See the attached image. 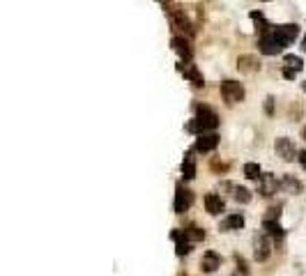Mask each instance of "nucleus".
Wrapping results in <instances>:
<instances>
[{
	"label": "nucleus",
	"instance_id": "c756f323",
	"mask_svg": "<svg viewBox=\"0 0 306 276\" xmlns=\"http://www.w3.org/2000/svg\"><path fill=\"white\" fill-rule=\"evenodd\" d=\"M212 168H214V170H226L228 166H226V163H219V161H214V163H212Z\"/></svg>",
	"mask_w": 306,
	"mask_h": 276
},
{
	"label": "nucleus",
	"instance_id": "c85d7f7f",
	"mask_svg": "<svg viewBox=\"0 0 306 276\" xmlns=\"http://www.w3.org/2000/svg\"><path fill=\"white\" fill-rule=\"evenodd\" d=\"M297 157H300V163H302V168H306V150H302V152H300V155H297Z\"/></svg>",
	"mask_w": 306,
	"mask_h": 276
},
{
	"label": "nucleus",
	"instance_id": "393cba45",
	"mask_svg": "<svg viewBox=\"0 0 306 276\" xmlns=\"http://www.w3.org/2000/svg\"><path fill=\"white\" fill-rule=\"evenodd\" d=\"M286 65H288V67H293V69H297V72H302V69H304V60H302L300 55H293V53L286 55Z\"/></svg>",
	"mask_w": 306,
	"mask_h": 276
},
{
	"label": "nucleus",
	"instance_id": "72a5a7b5",
	"mask_svg": "<svg viewBox=\"0 0 306 276\" xmlns=\"http://www.w3.org/2000/svg\"><path fill=\"white\" fill-rule=\"evenodd\" d=\"M302 90H304V92H306V81H304V83H302Z\"/></svg>",
	"mask_w": 306,
	"mask_h": 276
},
{
	"label": "nucleus",
	"instance_id": "f3484780",
	"mask_svg": "<svg viewBox=\"0 0 306 276\" xmlns=\"http://www.w3.org/2000/svg\"><path fill=\"white\" fill-rule=\"evenodd\" d=\"M244 228V216L242 214H230L226 216V221L221 223V230H240Z\"/></svg>",
	"mask_w": 306,
	"mask_h": 276
},
{
	"label": "nucleus",
	"instance_id": "a878e982",
	"mask_svg": "<svg viewBox=\"0 0 306 276\" xmlns=\"http://www.w3.org/2000/svg\"><path fill=\"white\" fill-rule=\"evenodd\" d=\"M279 214H281V209H279V207H269L262 221H279Z\"/></svg>",
	"mask_w": 306,
	"mask_h": 276
},
{
	"label": "nucleus",
	"instance_id": "2f4dec72",
	"mask_svg": "<svg viewBox=\"0 0 306 276\" xmlns=\"http://www.w3.org/2000/svg\"><path fill=\"white\" fill-rule=\"evenodd\" d=\"M302 138H304V141H306V127L302 129Z\"/></svg>",
	"mask_w": 306,
	"mask_h": 276
},
{
	"label": "nucleus",
	"instance_id": "20e7f679",
	"mask_svg": "<svg viewBox=\"0 0 306 276\" xmlns=\"http://www.w3.org/2000/svg\"><path fill=\"white\" fill-rule=\"evenodd\" d=\"M191 202H193V194L184 184H177V187H175V212H177V214H184L186 209L191 207Z\"/></svg>",
	"mask_w": 306,
	"mask_h": 276
},
{
	"label": "nucleus",
	"instance_id": "39448f33",
	"mask_svg": "<svg viewBox=\"0 0 306 276\" xmlns=\"http://www.w3.org/2000/svg\"><path fill=\"white\" fill-rule=\"evenodd\" d=\"M272 253V242H269V235H258L256 242H253V256L258 263H265Z\"/></svg>",
	"mask_w": 306,
	"mask_h": 276
},
{
	"label": "nucleus",
	"instance_id": "f8f14e48",
	"mask_svg": "<svg viewBox=\"0 0 306 276\" xmlns=\"http://www.w3.org/2000/svg\"><path fill=\"white\" fill-rule=\"evenodd\" d=\"M221 267V258L217 251H207V253H203V260H200V270L207 272V274H212V272H217Z\"/></svg>",
	"mask_w": 306,
	"mask_h": 276
},
{
	"label": "nucleus",
	"instance_id": "9b49d317",
	"mask_svg": "<svg viewBox=\"0 0 306 276\" xmlns=\"http://www.w3.org/2000/svg\"><path fill=\"white\" fill-rule=\"evenodd\" d=\"M276 155H279L283 161H295L297 150H295L293 141H290V138H279V141H276Z\"/></svg>",
	"mask_w": 306,
	"mask_h": 276
},
{
	"label": "nucleus",
	"instance_id": "dca6fc26",
	"mask_svg": "<svg viewBox=\"0 0 306 276\" xmlns=\"http://www.w3.org/2000/svg\"><path fill=\"white\" fill-rule=\"evenodd\" d=\"M173 239H175V253L177 256H186L189 251H191V242L189 239H184V235H182V230H175L173 233Z\"/></svg>",
	"mask_w": 306,
	"mask_h": 276
},
{
	"label": "nucleus",
	"instance_id": "4468645a",
	"mask_svg": "<svg viewBox=\"0 0 306 276\" xmlns=\"http://www.w3.org/2000/svg\"><path fill=\"white\" fill-rule=\"evenodd\" d=\"M171 46H173V51H177L180 53L182 60H191V44H189V39H184V37H173V41H171Z\"/></svg>",
	"mask_w": 306,
	"mask_h": 276
},
{
	"label": "nucleus",
	"instance_id": "423d86ee",
	"mask_svg": "<svg viewBox=\"0 0 306 276\" xmlns=\"http://www.w3.org/2000/svg\"><path fill=\"white\" fill-rule=\"evenodd\" d=\"M168 19H171L173 30H182V33H186V35H193L191 23H189V19L184 16L182 9H171V12H168Z\"/></svg>",
	"mask_w": 306,
	"mask_h": 276
},
{
	"label": "nucleus",
	"instance_id": "4be33fe9",
	"mask_svg": "<svg viewBox=\"0 0 306 276\" xmlns=\"http://www.w3.org/2000/svg\"><path fill=\"white\" fill-rule=\"evenodd\" d=\"M251 19H253V23H256V30H260V33L265 35V33H269V23L265 21V14L262 12H251Z\"/></svg>",
	"mask_w": 306,
	"mask_h": 276
},
{
	"label": "nucleus",
	"instance_id": "b1692460",
	"mask_svg": "<svg viewBox=\"0 0 306 276\" xmlns=\"http://www.w3.org/2000/svg\"><path fill=\"white\" fill-rule=\"evenodd\" d=\"M244 175L249 177V180H260V166L258 163H253V161H249V163H244Z\"/></svg>",
	"mask_w": 306,
	"mask_h": 276
},
{
	"label": "nucleus",
	"instance_id": "412c9836",
	"mask_svg": "<svg viewBox=\"0 0 306 276\" xmlns=\"http://www.w3.org/2000/svg\"><path fill=\"white\" fill-rule=\"evenodd\" d=\"M279 184H281V189H286V191H290V194H300V191H302V184L297 182L293 175H286Z\"/></svg>",
	"mask_w": 306,
	"mask_h": 276
},
{
	"label": "nucleus",
	"instance_id": "5701e85b",
	"mask_svg": "<svg viewBox=\"0 0 306 276\" xmlns=\"http://www.w3.org/2000/svg\"><path fill=\"white\" fill-rule=\"evenodd\" d=\"M233 198H235V202L246 205V202H251V191L244 187H233Z\"/></svg>",
	"mask_w": 306,
	"mask_h": 276
},
{
	"label": "nucleus",
	"instance_id": "6e6552de",
	"mask_svg": "<svg viewBox=\"0 0 306 276\" xmlns=\"http://www.w3.org/2000/svg\"><path fill=\"white\" fill-rule=\"evenodd\" d=\"M281 184L276 182V177L272 175V173H265V175H260L258 180V194L265 196V198H269V196L276 194V189H279Z\"/></svg>",
	"mask_w": 306,
	"mask_h": 276
},
{
	"label": "nucleus",
	"instance_id": "0eeeda50",
	"mask_svg": "<svg viewBox=\"0 0 306 276\" xmlns=\"http://www.w3.org/2000/svg\"><path fill=\"white\" fill-rule=\"evenodd\" d=\"M217 145H219V136L214 134V131H207V134H200L198 138H196V152H212V150H217Z\"/></svg>",
	"mask_w": 306,
	"mask_h": 276
},
{
	"label": "nucleus",
	"instance_id": "aec40b11",
	"mask_svg": "<svg viewBox=\"0 0 306 276\" xmlns=\"http://www.w3.org/2000/svg\"><path fill=\"white\" fill-rule=\"evenodd\" d=\"M182 235H184V239H189V242H203V239H205V230L196 228V226H189V228L182 230Z\"/></svg>",
	"mask_w": 306,
	"mask_h": 276
},
{
	"label": "nucleus",
	"instance_id": "bb28decb",
	"mask_svg": "<svg viewBox=\"0 0 306 276\" xmlns=\"http://www.w3.org/2000/svg\"><path fill=\"white\" fill-rule=\"evenodd\" d=\"M300 74L297 69H293V67H286L283 69V79H288V81H295V76Z\"/></svg>",
	"mask_w": 306,
	"mask_h": 276
},
{
	"label": "nucleus",
	"instance_id": "2eb2a0df",
	"mask_svg": "<svg viewBox=\"0 0 306 276\" xmlns=\"http://www.w3.org/2000/svg\"><path fill=\"white\" fill-rule=\"evenodd\" d=\"M237 67H240V72L253 74V72H258V69H260V62H258V58H256V55H240Z\"/></svg>",
	"mask_w": 306,
	"mask_h": 276
},
{
	"label": "nucleus",
	"instance_id": "7ed1b4c3",
	"mask_svg": "<svg viewBox=\"0 0 306 276\" xmlns=\"http://www.w3.org/2000/svg\"><path fill=\"white\" fill-rule=\"evenodd\" d=\"M221 97L226 104H237L244 99V85L237 81H223L221 83Z\"/></svg>",
	"mask_w": 306,
	"mask_h": 276
},
{
	"label": "nucleus",
	"instance_id": "9d476101",
	"mask_svg": "<svg viewBox=\"0 0 306 276\" xmlns=\"http://www.w3.org/2000/svg\"><path fill=\"white\" fill-rule=\"evenodd\" d=\"M177 69L184 74V79L191 83V85H196V88H203V85H205V79H203V74L198 72L196 65H189V62H186V65H180Z\"/></svg>",
	"mask_w": 306,
	"mask_h": 276
},
{
	"label": "nucleus",
	"instance_id": "a211bd4d",
	"mask_svg": "<svg viewBox=\"0 0 306 276\" xmlns=\"http://www.w3.org/2000/svg\"><path fill=\"white\" fill-rule=\"evenodd\" d=\"M182 177L184 180H193L196 177V159L191 155H186L184 161H182Z\"/></svg>",
	"mask_w": 306,
	"mask_h": 276
},
{
	"label": "nucleus",
	"instance_id": "f03ea898",
	"mask_svg": "<svg viewBox=\"0 0 306 276\" xmlns=\"http://www.w3.org/2000/svg\"><path fill=\"white\" fill-rule=\"evenodd\" d=\"M260 53H265V55H276V53H281L283 51V46H288L286 41L283 39H279L276 35H274V30L272 33H265V35H260Z\"/></svg>",
	"mask_w": 306,
	"mask_h": 276
},
{
	"label": "nucleus",
	"instance_id": "f257e3e1",
	"mask_svg": "<svg viewBox=\"0 0 306 276\" xmlns=\"http://www.w3.org/2000/svg\"><path fill=\"white\" fill-rule=\"evenodd\" d=\"M217 127H219V115L214 113L210 106H203V104L196 106V118L186 124V129L191 134H198V136L207 134V131H214Z\"/></svg>",
	"mask_w": 306,
	"mask_h": 276
},
{
	"label": "nucleus",
	"instance_id": "7c9ffc66",
	"mask_svg": "<svg viewBox=\"0 0 306 276\" xmlns=\"http://www.w3.org/2000/svg\"><path fill=\"white\" fill-rule=\"evenodd\" d=\"M233 276H249V274H246V272H235Z\"/></svg>",
	"mask_w": 306,
	"mask_h": 276
},
{
	"label": "nucleus",
	"instance_id": "1a4fd4ad",
	"mask_svg": "<svg viewBox=\"0 0 306 276\" xmlns=\"http://www.w3.org/2000/svg\"><path fill=\"white\" fill-rule=\"evenodd\" d=\"M274 35H276L279 39H283L286 44H290V41L297 39V35H300V26H297V23H283V26L274 28Z\"/></svg>",
	"mask_w": 306,
	"mask_h": 276
},
{
	"label": "nucleus",
	"instance_id": "6ab92c4d",
	"mask_svg": "<svg viewBox=\"0 0 306 276\" xmlns=\"http://www.w3.org/2000/svg\"><path fill=\"white\" fill-rule=\"evenodd\" d=\"M262 228L272 239H283V228L279 226V221H262Z\"/></svg>",
	"mask_w": 306,
	"mask_h": 276
},
{
	"label": "nucleus",
	"instance_id": "cd10ccee",
	"mask_svg": "<svg viewBox=\"0 0 306 276\" xmlns=\"http://www.w3.org/2000/svg\"><path fill=\"white\" fill-rule=\"evenodd\" d=\"M265 113L267 115H274V99H272V97H267V99H265Z\"/></svg>",
	"mask_w": 306,
	"mask_h": 276
},
{
	"label": "nucleus",
	"instance_id": "473e14b6",
	"mask_svg": "<svg viewBox=\"0 0 306 276\" xmlns=\"http://www.w3.org/2000/svg\"><path fill=\"white\" fill-rule=\"evenodd\" d=\"M302 48H304V51H306V35H304V41H302Z\"/></svg>",
	"mask_w": 306,
	"mask_h": 276
},
{
	"label": "nucleus",
	"instance_id": "f704fd0d",
	"mask_svg": "<svg viewBox=\"0 0 306 276\" xmlns=\"http://www.w3.org/2000/svg\"><path fill=\"white\" fill-rule=\"evenodd\" d=\"M262 2H269V0H262Z\"/></svg>",
	"mask_w": 306,
	"mask_h": 276
},
{
	"label": "nucleus",
	"instance_id": "ddd939ff",
	"mask_svg": "<svg viewBox=\"0 0 306 276\" xmlns=\"http://www.w3.org/2000/svg\"><path fill=\"white\" fill-rule=\"evenodd\" d=\"M223 207H226V202H223V198H221V196H217V194H207L205 196V209H207V214L217 216V214H221V212H223Z\"/></svg>",
	"mask_w": 306,
	"mask_h": 276
}]
</instances>
